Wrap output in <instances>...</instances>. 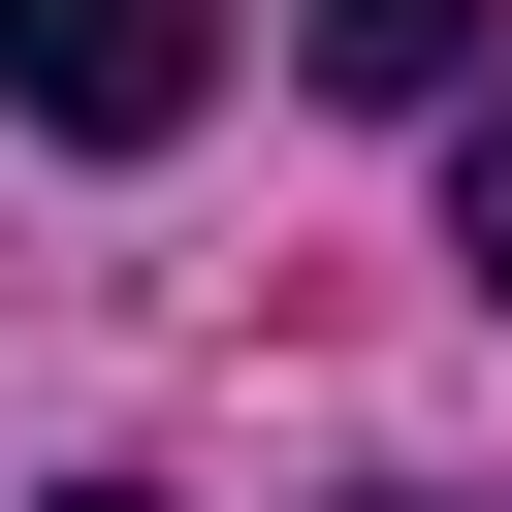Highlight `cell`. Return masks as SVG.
Segmentation results:
<instances>
[{"label":"cell","instance_id":"1","mask_svg":"<svg viewBox=\"0 0 512 512\" xmlns=\"http://www.w3.org/2000/svg\"><path fill=\"white\" fill-rule=\"evenodd\" d=\"M224 96V0H0V128H64V160H160Z\"/></svg>","mask_w":512,"mask_h":512},{"label":"cell","instance_id":"3","mask_svg":"<svg viewBox=\"0 0 512 512\" xmlns=\"http://www.w3.org/2000/svg\"><path fill=\"white\" fill-rule=\"evenodd\" d=\"M448 256L512 288V96H448Z\"/></svg>","mask_w":512,"mask_h":512},{"label":"cell","instance_id":"2","mask_svg":"<svg viewBox=\"0 0 512 512\" xmlns=\"http://www.w3.org/2000/svg\"><path fill=\"white\" fill-rule=\"evenodd\" d=\"M288 64H320V96H416V128H448V96H480V0H288Z\"/></svg>","mask_w":512,"mask_h":512},{"label":"cell","instance_id":"4","mask_svg":"<svg viewBox=\"0 0 512 512\" xmlns=\"http://www.w3.org/2000/svg\"><path fill=\"white\" fill-rule=\"evenodd\" d=\"M64 512H160V480H64Z\"/></svg>","mask_w":512,"mask_h":512}]
</instances>
